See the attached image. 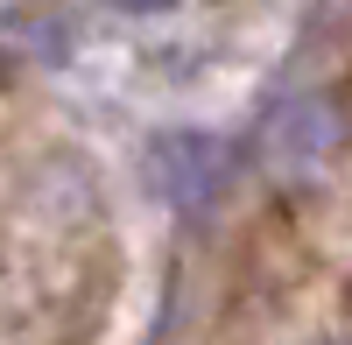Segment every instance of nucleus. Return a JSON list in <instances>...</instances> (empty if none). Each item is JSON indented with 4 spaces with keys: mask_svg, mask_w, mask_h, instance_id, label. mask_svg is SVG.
<instances>
[{
    "mask_svg": "<svg viewBox=\"0 0 352 345\" xmlns=\"http://www.w3.org/2000/svg\"><path fill=\"white\" fill-rule=\"evenodd\" d=\"M338 148H345V113L331 99H317V92L275 106L268 127H261V155H268V169H275L282 183L324 177V169L338 162Z\"/></svg>",
    "mask_w": 352,
    "mask_h": 345,
    "instance_id": "f257e3e1",
    "label": "nucleus"
},
{
    "mask_svg": "<svg viewBox=\"0 0 352 345\" xmlns=\"http://www.w3.org/2000/svg\"><path fill=\"white\" fill-rule=\"evenodd\" d=\"M106 8H120V14H155V8H176V0H106Z\"/></svg>",
    "mask_w": 352,
    "mask_h": 345,
    "instance_id": "f03ea898",
    "label": "nucleus"
},
{
    "mask_svg": "<svg viewBox=\"0 0 352 345\" xmlns=\"http://www.w3.org/2000/svg\"><path fill=\"white\" fill-rule=\"evenodd\" d=\"M317 345H352V338H317Z\"/></svg>",
    "mask_w": 352,
    "mask_h": 345,
    "instance_id": "7ed1b4c3",
    "label": "nucleus"
}]
</instances>
